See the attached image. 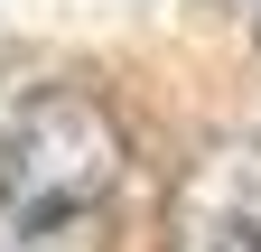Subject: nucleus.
I'll return each instance as SVG.
<instances>
[{
  "mask_svg": "<svg viewBox=\"0 0 261 252\" xmlns=\"http://www.w3.org/2000/svg\"><path fill=\"white\" fill-rule=\"evenodd\" d=\"M121 196V131L75 84H47L0 140V252H103Z\"/></svg>",
  "mask_w": 261,
  "mask_h": 252,
  "instance_id": "1",
  "label": "nucleus"
},
{
  "mask_svg": "<svg viewBox=\"0 0 261 252\" xmlns=\"http://www.w3.org/2000/svg\"><path fill=\"white\" fill-rule=\"evenodd\" d=\"M168 252H261V140H224L187 168Z\"/></svg>",
  "mask_w": 261,
  "mask_h": 252,
  "instance_id": "2",
  "label": "nucleus"
}]
</instances>
